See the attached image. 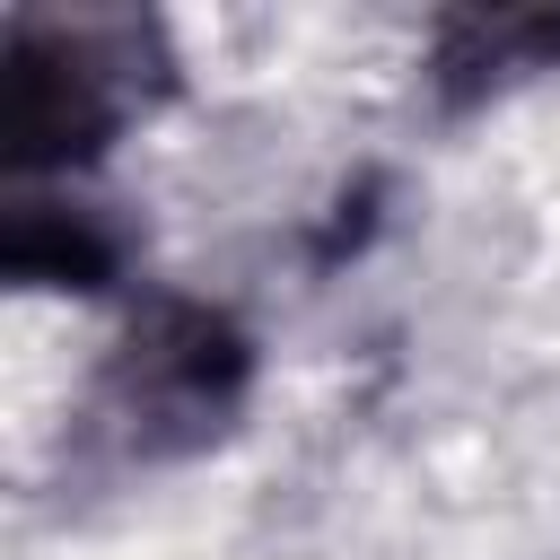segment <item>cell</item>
<instances>
[{
  "mask_svg": "<svg viewBox=\"0 0 560 560\" xmlns=\"http://www.w3.org/2000/svg\"><path fill=\"white\" fill-rule=\"evenodd\" d=\"M175 88L158 18L18 9L0 26V158L9 175H79Z\"/></svg>",
  "mask_w": 560,
  "mask_h": 560,
  "instance_id": "obj_1",
  "label": "cell"
},
{
  "mask_svg": "<svg viewBox=\"0 0 560 560\" xmlns=\"http://www.w3.org/2000/svg\"><path fill=\"white\" fill-rule=\"evenodd\" d=\"M245 394H254V332L228 306L149 298L114 332V350L96 368V394H88V420L105 429V446H122L140 464H166V455L210 446L245 411Z\"/></svg>",
  "mask_w": 560,
  "mask_h": 560,
  "instance_id": "obj_2",
  "label": "cell"
},
{
  "mask_svg": "<svg viewBox=\"0 0 560 560\" xmlns=\"http://www.w3.org/2000/svg\"><path fill=\"white\" fill-rule=\"evenodd\" d=\"M0 262L18 289H105L122 271V236L88 210V201H35L18 192L9 201V228H0Z\"/></svg>",
  "mask_w": 560,
  "mask_h": 560,
  "instance_id": "obj_3",
  "label": "cell"
},
{
  "mask_svg": "<svg viewBox=\"0 0 560 560\" xmlns=\"http://www.w3.org/2000/svg\"><path fill=\"white\" fill-rule=\"evenodd\" d=\"M534 70H560V18H525V9H499V18H446L438 26V96L446 105H481V96H508L516 79Z\"/></svg>",
  "mask_w": 560,
  "mask_h": 560,
  "instance_id": "obj_4",
  "label": "cell"
}]
</instances>
